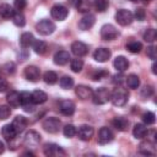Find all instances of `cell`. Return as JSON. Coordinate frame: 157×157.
Returning <instances> with one entry per match:
<instances>
[{
    "mask_svg": "<svg viewBox=\"0 0 157 157\" xmlns=\"http://www.w3.org/2000/svg\"><path fill=\"white\" fill-rule=\"evenodd\" d=\"M1 135L2 137L6 140V141H11L15 139V136L17 135L16 130L13 129L12 124H7V125H4L2 129H1Z\"/></svg>",
    "mask_w": 157,
    "mask_h": 157,
    "instance_id": "23",
    "label": "cell"
},
{
    "mask_svg": "<svg viewBox=\"0 0 157 157\" xmlns=\"http://www.w3.org/2000/svg\"><path fill=\"white\" fill-rule=\"evenodd\" d=\"M118 36H119V32H118V29L113 25L108 23V25L102 26V28H101V37L104 40H113Z\"/></svg>",
    "mask_w": 157,
    "mask_h": 157,
    "instance_id": "6",
    "label": "cell"
},
{
    "mask_svg": "<svg viewBox=\"0 0 157 157\" xmlns=\"http://www.w3.org/2000/svg\"><path fill=\"white\" fill-rule=\"evenodd\" d=\"M12 126L16 130V132L20 134L27 128V119L22 115H17V117H15V119L12 121Z\"/></svg>",
    "mask_w": 157,
    "mask_h": 157,
    "instance_id": "21",
    "label": "cell"
},
{
    "mask_svg": "<svg viewBox=\"0 0 157 157\" xmlns=\"http://www.w3.org/2000/svg\"><path fill=\"white\" fill-rule=\"evenodd\" d=\"M156 37H157V33H156V29L153 28H148L144 33V39L148 43H153L156 40Z\"/></svg>",
    "mask_w": 157,
    "mask_h": 157,
    "instance_id": "37",
    "label": "cell"
},
{
    "mask_svg": "<svg viewBox=\"0 0 157 157\" xmlns=\"http://www.w3.org/2000/svg\"><path fill=\"white\" fill-rule=\"evenodd\" d=\"M147 56H148L150 59H152V60H155V59L157 58L156 48H155L153 45H151V47H148V48H147Z\"/></svg>",
    "mask_w": 157,
    "mask_h": 157,
    "instance_id": "47",
    "label": "cell"
},
{
    "mask_svg": "<svg viewBox=\"0 0 157 157\" xmlns=\"http://www.w3.org/2000/svg\"><path fill=\"white\" fill-rule=\"evenodd\" d=\"M76 134L78 135L80 140H82V141H88V140H91V137L93 136L94 130H93V128L90 126V125H81V126L78 128V130L76 131Z\"/></svg>",
    "mask_w": 157,
    "mask_h": 157,
    "instance_id": "12",
    "label": "cell"
},
{
    "mask_svg": "<svg viewBox=\"0 0 157 157\" xmlns=\"http://www.w3.org/2000/svg\"><path fill=\"white\" fill-rule=\"evenodd\" d=\"M105 76H108V72H107V71H104V70H98V71H96V72L93 74L92 78H93L94 81H99V80L104 78Z\"/></svg>",
    "mask_w": 157,
    "mask_h": 157,
    "instance_id": "45",
    "label": "cell"
},
{
    "mask_svg": "<svg viewBox=\"0 0 157 157\" xmlns=\"http://www.w3.org/2000/svg\"><path fill=\"white\" fill-rule=\"evenodd\" d=\"M23 155H25V156H34L32 152H26V153H23Z\"/></svg>",
    "mask_w": 157,
    "mask_h": 157,
    "instance_id": "54",
    "label": "cell"
},
{
    "mask_svg": "<svg viewBox=\"0 0 157 157\" xmlns=\"http://www.w3.org/2000/svg\"><path fill=\"white\" fill-rule=\"evenodd\" d=\"M4 69H5V72H6L7 75H13L15 71H16V65H15L12 61H9V63L5 64Z\"/></svg>",
    "mask_w": 157,
    "mask_h": 157,
    "instance_id": "43",
    "label": "cell"
},
{
    "mask_svg": "<svg viewBox=\"0 0 157 157\" xmlns=\"http://www.w3.org/2000/svg\"><path fill=\"white\" fill-rule=\"evenodd\" d=\"M112 81H113V83H114V85L120 86V85L125 81V76L123 75V72H120V71H119V74H115V75L113 76V80H112Z\"/></svg>",
    "mask_w": 157,
    "mask_h": 157,
    "instance_id": "44",
    "label": "cell"
},
{
    "mask_svg": "<svg viewBox=\"0 0 157 157\" xmlns=\"http://www.w3.org/2000/svg\"><path fill=\"white\" fill-rule=\"evenodd\" d=\"M36 29L43 36H49L55 31V25L49 20H42L36 25Z\"/></svg>",
    "mask_w": 157,
    "mask_h": 157,
    "instance_id": "5",
    "label": "cell"
},
{
    "mask_svg": "<svg viewBox=\"0 0 157 157\" xmlns=\"http://www.w3.org/2000/svg\"><path fill=\"white\" fill-rule=\"evenodd\" d=\"M152 72L153 74H157V70H156V64L153 63V65H152Z\"/></svg>",
    "mask_w": 157,
    "mask_h": 157,
    "instance_id": "53",
    "label": "cell"
},
{
    "mask_svg": "<svg viewBox=\"0 0 157 157\" xmlns=\"http://www.w3.org/2000/svg\"><path fill=\"white\" fill-rule=\"evenodd\" d=\"M31 97H32V102L33 104H42L44 102H47L48 99V94L42 91V90H36L31 93Z\"/></svg>",
    "mask_w": 157,
    "mask_h": 157,
    "instance_id": "22",
    "label": "cell"
},
{
    "mask_svg": "<svg viewBox=\"0 0 157 157\" xmlns=\"http://www.w3.org/2000/svg\"><path fill=\"white\" fill-rule=\"evenodd\" d=\"M59 83H60V87H61V88L69 90V88H71V87L74 86V78H72L71 76H63V77L60 78Z\"/></svg>",
    "mask_w": 157,
    "mask_h": 157,
    "instance_id": "34",
    "label": "cell"
},
{
    "mask_svg": "<svg viewBox=\"0 0 157 157\" xmlns=\"http://www.w3.org/2000/svg\"><path fill=\"white\" fill-rule=\"evenodd\" d=\"M94 21H96V18H94L93 15L86 13V15L82 16V18L78 21V28H80L81 31H87V29H90V28L94 25Z\"/></svg>",
    "mask_w": 157,
    "mask_h": 157,
    "instance_id": "16",
    "label": "cell"
},
{
    "mask_svg": "<svg viewBox=\"0 0 157 157\" xmlns=\"http://www.w3.org/2000/svg\"><path fill=\"white\" fill-rule=\"evenodd\" d=\"M125 82H126L129 88L136 90L140 86V77L137 75H135V74H130L128 77H125Z\"/></svg>",
    "mask_w": 157,
    "mask_h": 157,
    "instance_id": "28",
    "label": "cell"
},
{
    "mask_svg": "<svg viewBox=\"0 0 157 157\" xmlns=\"http://www.w3.org/2000/svg\"><path fill=\"white\" fill-rule=\"evenodd\" d=\"M76 131L77 130H76V128L72 124H67V125H65L63 128V132H64V135L66 137H74L76 135Z\"/></svg>",
    "mask_w": 157,
    "mask_h": 157,
    "instance_id": "40",
    "label": "cell"
},
{
    "mask_svg": "<svg viewBox=\"0 0 157 157\" xmlns=\"http://www.w3.org/2000/svg\"><path fill=\"white\" fill-rule=\"evenodd\" d=\"M126 49H128L130 53L136 54V53H140V52H141V49H142V44H141L140 42L134 40V42H130V43L126 44Z\"/></svg>",
    "mask_w": 157,
    "mask_h": 157,
    "instance_id": "36",
    "label": "cell"
},
{
    "mask_svg": "<svg viewBox=\"0 0 157 157\" xmlns=\"http://www.w3.org/2000/svg\"><path fill=\"white\" fill-rule=\"evenodd\" d=\"M110 55H112V53H110L109 49H107V48H98L93 53V59L96 61H98V63H104V61H107L110 58Z\"/></svg>",
    "mask_w": 157,
    "mask_h": 157,
    "instance_id": "17",
    "label": "cell"
},
{
    "mask_svg": "<svg viewBox=\"0 0 157 157\" xmlns=\"http://www.w3.org/2000/svg\"><path fill=\"white\" fill-rule=\"evenodd\" d=\"M139 152L142 153V155H146V156H152L156 153V147H155V144L150 140L147 141H142L140 145H139Z\"/></svg>",
    "mask_w": 157,
    "mask_h": 157,
    "instance_id": "15",
    "label": "cell"
},
{
    "mask_svg": "<svg viewBox=\"0 0 157 157\" xmlns=\"http://www.w3.org/2000/svg\"><path fill=\"white\" fill-rule=\"evenodd\" d=\"M33 42H34V37H33V34L31 32H25L20 37V44H21L22 48L31 47L33 44Z\"/></svg>",
    "mask_w": 157,
    "mask_h": 157,
    "instance_id": "26",
    "label": "cell"
},
{
    "mask_svg": "<svg viewBox=\"0 0 157 157\" xmlns=\"http://www.w3.org/2000/svg\"><path fill=\"white\" fill-rule=\"evenodd\" d=\"M77 10H78L80 12H86V11L90 10V4H88L87 1H85V0H82L81 4L77 6Z\"/></svg>",
    "mask_w": 157,
    "mask_h": 157,
    "instance_id": "48",
    "label": "cell"
},
{
    "mask_svg": "<svg viewBox=\"0 0 157 157\" xmlns=\"http://www.w3.org/2000/svg\"><path fill=\"white\" fill-rule=\"evenodd\" d=\"M75 93L78 98L81 99H88L92 97V93H93V90L90 87V86H86V85H78L76 86L75 88Z\"/></svg>",
    "mask_w": 157,
    "mask_h": 157,
    "instance_id": "14",
    "label": "cell"
},
{
    "mask_svg": "<svg viewBox=\"0 0 157 157\" xmlns=\"http://www.w3.org/2000/svg\"><path fill=\"white\" fill-rule=\"evenodd\" d=\"M7 88H9V85H7V82H6L5 80L0 78V92H5Z\"/></svg>",
    "mask_w": 157,
    "mask_h": 157,
    "instance_id": "50",
    "label": "cell"
},
{
    "mask_svg": "<svg viewBox=\"0 0 157 157\" xmlns=\"http://www.w3.org/2000/svg\"><path fill=\"white\" fill-rule=\"evenodd\" d=\"M23 142L28 147H34V146L39 145V142H40V135H39V132H37L36 130L27 131L26 135H25V137H23Z\"/></svg>",
    "mask_w": 157,
    "mask_h": 157,
    "instance_id": "7",
    "label": "cell"
},
{
    "mask_svg": "<svg viewBox=\"0 0 157 157\" xmlns=\"http://www.w3.org/2000/svg\"><path fill=\"white\" fill-rule=\"evenodd\" d=\"M33 50L37 53V54H44L45 52H47V49H48V45H47V43L45 42H43V40H34L33 42Z\"/></svg>",
    "mask_w": 157,
    "mask_h": 157,
    "instance_id": "31",
    "label": "cell"
},
{
    "mask_svg": "<svg viewBox=\"0 0 157 157\" xmlns=\"http://www.w3.org/2000/svg\"><path fill=\"white\" fill-rule=\"evenodd\" d=\"M71 52H72V54H75L76 56L80 58V56H83V55L87 54L88 47H87L83 42L76 40V42H74V43L71 44Z\"/></svg>",
    "mask_w": 157,
    "mask_h": 157,
    "instance_id": "13",
    "label": "cell"
},
{
    "mask_svg": "<svg viewBox=\"0 0 157 157\" xmlns=\"http://www.w3.org/2000/svg\"><path fill=\"white\" fill-rule=\"evenodd\" d=\"M128 99H129L128 91L125 88L120 87V86L117 87V88H114L113 92L110 93V101H112V103L115 107H123V105H125L126 102H128Z\"/></svg>",
    "mask_w": 157,
    "mask_h": 157,
    "instance_id": "1",
    "label": "cell"
},
{
    "mask_svg": "<svg viewBox=\"0 0 157 157\" xmlns=\"http://www.w3.org/2000/svg\"><path fill=\"white\" fill-rule=\"evenodd\" d=\"M60 125H61V121H60L58 118H55V117L47 118V119L43 121V124H42L43 129H44L47 132H49V134H55V132H58Z\"/></svg>",
    "mask_w": 157,
    "mask_h": 157,
    "instance_id": "4",
    "label": "cell"
},
{
    "mask_svg": "<svg viewBox=\"0 0 157 157\" xmlns=\"http://www.w3.org/2000/svg\"><path fill=\"white\" fill-rule=\"evenodd\" d=\"M113 137H114V135H113V132H112V130L109 128L103 126V128L99 129V131H98V144L99 145L109 144L113 140Z\"/></svg>",
    "mask_w": 157,
    "mask_h": 157,
    "instance_id": "9",
    "label": "cell"
},
{
    "mask_svg": "<svg viewBox=\"0 0 157 157\" xmlns=\"http://www.w3.org/2000/svg\"><path fill=\"white\" fill-rule=\"evenodd\" d=\"M13 5L17 10H23L27 5V1L26 0H13Z\"/></svg>",
    "mask_w": 157,
    "mask_h": 157,
    "instance_id": "49",
    "label": "cell"
},
{
    "mask_svg": "<svg viewBox=\"0 0 157 157\" xmlns=\"http://www.w3.org/2000/svg\"><path fill=\"white\" fill-rule=\"evenodd\" d=\"M53 59H54V63L56 65H65L70 60V54L66 50H59V52H56L54 54V58Z\"/></svg>",
    "mask_w": 157,
    "mask_h": 157,
    "instance_id": "20",
    "label": "cell"
},
{
    "mask_svg": "<svg viewBox=\"0 0 157 157\" xmlns=\"http://www.w3.org/2000/svg\"><path fill=\"white\" fill-rule=\"evenodd\" d=\"M132 15H134V17H135L137 21H144V20H145V17H146V12H145V10H144V9H141V7L136 9V10H135V12H134Z\"/></svg>",
    "mask_w": 157,
    "mask_h": 157,
    "instance_id": "42",
    "label": "cell"
},
{
    "mask_svg": "<svg viewBox=\"0 0 157 157\" xmlns=\"http://www.w3.org/2000/svg\"><path fill=\"white\" fill-rule=\"evenodd\" d=\"M93 6L96 7V10L98 12H104L109 6V1L108 0H94Z\"/></svg>",
    "mask_w": 157,
    "mask_h": 157,
    "instance_id": "35",
    "label": "cell"
},
{
    "mask_svg": "<svg viewBox=\"0 0 157 157\" xmlns=\"http://www.w3.org/2000/svg\"><path fill=\"white\" fill-rule=\"evenodd\" d=\"M12 22L17 26V27H23L25 26V23H26V18H25V16H23V13L22 12H20V11H17V12H13V15H12Z\"/></svg>",
    "mask_w": 157,
    "mask_h": 157,
    "instance_id": "33",
    "label": "cell"
},
{
    "mask_svg": "<svg viewBox=\"0 0 157 157\" xmlns=\"http://www.w3.org/2000/svg\"><path fill=\"white\" fill-rule=\"evenodd\" d=\"M83 67V61L81 59H72L70 61V69L74 71V72H80Z\"/></svg>",
    "mask_w": 157,
    "mask_h": 157,
    "instance_id": "38",
    "label": "cell"
},
{
    "mask_svg": "<svg viewBox=\"0 0 157 157\" xmlns=\"http://www.w3.org/2000/svg\"><path fill=\"white\" fill-rule=\"evenodd\" d=\"M131 1H140V0H131Z\"/></svg>",
    "mask_w": 157,
    "mask_h": 157,
    "instance_id": "55",
    "label": "cell"
},
{
    "mask_svg": "<svg viewBox=\"0 0 157 157\" xmlns=\"http://www.w3.org/2000/svg\"><path fill=\"white\" fill-rule=\"evenodd\" d=\"M43 152L45 156H58L59 153L64 155V151L60 148V146H58L56 144H45L43 147Z\"/></svg>",
    "mask_w": 157,
    "mask_h": 157,
    "instance_id": "19",
    "label": "cell"
},
{
    "mask_svg": "<svg viewBox=\"0 0 157 157\" xmlns=\"http://www.w3.org/2000/svg\"><path fill=\"white\" fill-rule=\"evenodd\" d=\"M59 109L64 115H72L75 112V103L70 99H64L59 103Z\"/></svg>",
    "mask_w": 157,
    "mask_h": 157,
    "instance_id": "18",
    "label": "cell"
},
{
    "mask_svg": "<svg viewBox=\"0 0 157 157\" xmlns=\"http://www.w3.org/2000/svg\"><path fill=\"white\" fill-rule=\"evenodd\" d=\"M92 101L94 104H104L110 101V92L105 87H99L92 93Z\"/></svg>",
    "mask_w": 157,
    "mask_h": 157,
    "instance_id": "2",
    "label": "cell"
},
{
    "mask_svg": "<svg viewBox=\"0 0 157 157\" xmlns=\"http://www.w3.org/2000/svg\"><path fill=\"white\" fill-rule=\"evenodd\" d=\"M112 124H113V126H114L117 130H119V131H124V130H126V128L129 126V121H128L125 118H123V117H117V118H114V119L112 120Z\"/></svg>",
    "mask_w": 157,
    "mask_h": 157,
    "instance_id": "27",
    "label": "cell"
},
{
    "mask_svg": "<svg viewBox=\"0 0 157 157\" xmlns=\"http://www.w3.org/2000/svg\"><path fill=\"white\" fill-rule=\"evenodd\" d=\"M4 150H5V145H4L2 141H0V155L4 152Z\"/></svg>",
    "mask_w": 157,
    "mask_h": 157,
    "instance_id": "52",
    "label": "cell"
},
{
    "mask_svg": "<svg viewBox=\"0 0 157 157\" xmlns=\"http://www.w3.org/2000/svg\"><path fill=\"white\" fill-rule=\"evenodd\" d=\"M67 13H69L67 9H66L64 5H60V4L54 5V6L52 7V10H50L52 17H53L54 20H58V21L65 20V18L67 17Z\"/></svg>",
    "mask_w": 157,
    "mask_h": 157,
    "instance_id": "8",
    "label": "cell"
},
{
    "mask_svg": "<svg viewBox=\"0 0 157 157\" xmlns=\"http://www.w3.org/2000/svg\"><path fill=\"white\" fill-rule=\"evenodd\" d=\"M23 74H25V77L28 81H31V82H37L39 80V77H40V70L37 66H34V65L27 66L25 69V72Z\"/></svg>",
    "mask_w": 157,
    "mask_h": 157,
    "instance_id": "11",
    "label": "cell"
},
{
    "mask_svg": "<svg viewBox=\"0 0 157 157\" xmlns=\"http://www.w3.org/2000/svg\"><path fill=\"white\" fill-rule=\"evenodd\" d=\"M132 20H134V15L129 10L121 9V10H118L117 13H115V21L120 26H128L132 22Z\"/></svg>",
    "mask_w": 157,
    "mask_h": 157,
    "instance_id": "3",
    "label": "cell"
},
{
    "mask_svg": "<svg viewBox=\"0 0 157 157\" xmlns=\"http://www.w3.org/2000/svg\"><path fill=\"white\" fill-rule=\"evenodd\" d=\"M20 104L23 107V109L26 112H33V102H32V97L29 92H20Z\"/></svg>",
    "mask_w": 157,
    "mask_h": 157,
    "instance_id": "10",
    "label": "cell"
},
{
    "mask_svg": "<svg viewBox=\"0 0 157 157\" xmlns=\"http://www.w3.org/2000/svg\"><path fill=\"white\" fill-rule=\"evenodd\" d=\"M142 121H144L145 125H152V124H155V121H156V115H155V113H152V112H146V113L142 115Z\"/></svg>",
    "mask_w": 157,
    "mask_h": 157,
    "instance_id": "39",
    "label": "cell"
},
{
    "mask_svg": "<svg viewBox=\"0 0 157 157\" xmlns=\"http://www.w3.org/2000/svg\"><path fill=\"white\" fill-rule=\"evenodd\" d=\"M81 1H82V0H69V2H70L74 7H76V9H77V6L81 4Z\"/></svg>",
    "mask_w": 157,
    "mask_h": 157,
    "instance_id": "51",
    "label": "cell"
},
{
    "mask_svg": "<svg viewBox=\"0 0 157 157\" xmlns=\"http://www.w3.org/2000/svg\"><path fill=\"white\" fill-rule=\"evenodd\" d=\"M152 93H153V88H152V86H145V87L141 90V96H142L144 98L150 97Z\"/></svg>",
    "mask_w": 157,
    "mask_h": 157,
    "instance_id": "46",
    "label": "cell"
},
{
    "mask_svg": "<svg viewBox=\"0 0 157 157\" xmlns=\"http://www.w3.org/2000/svg\"><path fill=\"white\" fill-rule=\"evenodd\" d=\"M15 10L12 9V6H10L9 4H1L0 5V16L4 18H10L12 17Z\"/></svg>",
    "mask_w": 157,
    "mask_h": 157,
    "instance_id": "30",
    "label": "cell"
},
{
    "mask_svg": "<svg viewBox=\"0 0 157 157\" xmlns=\"http://www.w3.org/2000/svg\"><path fill=\"white\" fill-rule=\"evenodd\" d=\"M11 109L7 105H0V120H5L10 117Z\"/></svg>",
    "mask_w": 157,
    "mask_h": 157,
    "instance_id": "41",
    "label": "cell"
},
{
    "mask_svg": "<svg viewBox=\"0 0 157 157\" xmlns=\"http://www.w3.org/2000/svg\"><path fill=\"white\" fill-rule=\"evenodd\" d=\"M113 65H114V67H115L118 71L123 72V71H125V70L129 67V61H128V59H126L125 56L119 55V56H117V58L114 59Z\"/></svg>",
    "mask_w": 157,
    "mask_h": 157,
    "instance_id": "24",
    "label": "cell"
},
{
    "mask_svg": "<svg viewBox=\"0 0 157 157\" xmlns=\"http://www.w3.org/2000/svg\"><path fill=\"white\" fill-rule=\"evenodd\" d=\"M6 99H7L9 105L12 107V108H16V107L20 105V93L16 92V91H11V92L7 94Z\"/></svg>",
    "mask_w": 157,
    "mask_h": 157,
    "instance_id": "29",
    "label": "cell"
},
{
    "mask_svg": "<svg viewBox=\"0 0 157 157\" xmlns=\"http://www.w3.org/2000/svg\"><path fill=\"white\" fill-rule=\"evenodd\" d=\"M147 134H148V130L144 124H136L132 129V135L139 140H142L144 137H146Z\"/></svg>",
    "mask_w": 157,
    "mask_h": 157,
    "instance_id": "25",
    "label": "cell"
},
{
    "mask_svg": "<svg viewBox=\"0 0 157 157\" xmlns=\"http://www.w3.org/2000/svg\"><path fill=\"white\" fill-rule=\"evenodd\" d=\"M43 80H44V82L48 83V85H54V83L58 81V75H56V72L49 70V71H45V72H44Z\"/></svg>",
    "mask_w": 157,
    "mask_h": 157,
    "instance_id": "32",
    "label": "cell"
}]
</instances>
